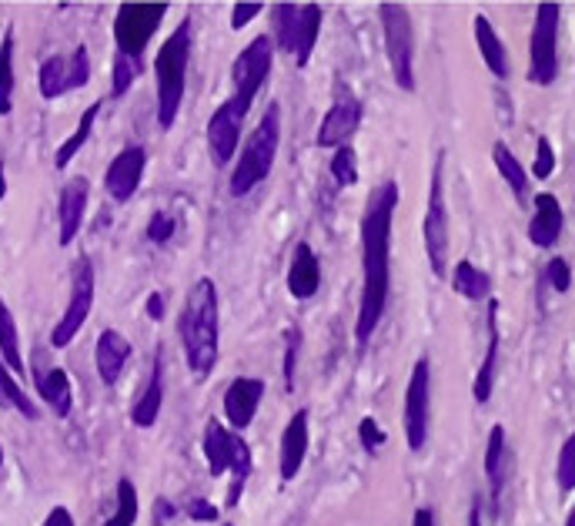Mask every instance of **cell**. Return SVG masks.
<instances>
[{
  "label": "cell",
  "mask_w": 575,
  "mask_h": 526,
  "mask_svg": "<svg viewBox=\"0 0 575 526\" xmlns=\"http://www.w3.org/2000/svg\"><path fill=\"white\" fill-rule=\"evenodd\" d=\"M398 181H385L372 191L361 215V299L355 318L358 352L368 349L375 329L382 326L392 296V222L398 209Z\"/></svg>",
  "instance_id": "1"
},
{
  "label": "cell",
  "mask_w": 575,
  "mask_h": 526,
  "mask_svg": "<svg viewBox=\"0 0 575 526\" xmlns=\"http://www.w3.org/2000/svg\"><path fill=\"white\" fill-rule=\"evenodd\" d=\"M178 336L184 346V359L197 379L212 376V370L218 366V342H221V318H218V286L215 278H197L181 318H178Z\"/></svg>",
  "instance_id": "2"
},
{
  "label": "cell",
  "mask_w": 575,
  "mask_h": 526,
  "mask_svg": "<svg viewBox=\"0 0 575 526\" xmlns=\"http://www.w3.org/2000/svg\"><path fill=\"white\" fill-rule=\"evenodd\" d=\"M188 61H191V17H184L171 37L157 48L154 58V80H157V121L164 132L175 128L178 111L184 104L188 85Z\"/></svg>",
  "instance_id": "3"
},
{
  "label": "cell",
  "mask_w": 575,
  "mask_h": 526,
  "mask_svg": "<svg viewBox=\"0 0 575 526\" xmlns=\"http://www.w3.org/2000/svg\"><path fill=\"white\" fill-rule=\"evenodd\" d=\"M278 148H281V108L278 104H268L265 117L258 121V128L248 135L244 141L241 154H238V165L231 172V181H228V191L234 198H244L252 195L274 168V158H278Z\"/></svg>",
  "instance_id": "4"
},
{
  "label": "cell",
  "mask_w": 575,
  "mask_h": 526,
  "mask_svg": "<svg viewBox=\"0 0 575 526\" xmlns=\"http://www.w3.org/2000/svg\"><path fill=\"white\" fill-rule=\"evenodd\" d=\"M324 11L318 4H274L271 8V40L288 58H295L298 67H308L318 34H321Z\"/></svg>",
  "instance_id": "5"
},
{
  "label": "cell",
  "mask_w": 575,
  "mask_h": 526,
  "mask_svg": "<svg viewBox=\"0 0 575 526\" xmlns=\"http://www.w3.org/2000/svg\"><path fill=\"white\" fill-rule=\"evenodd\" d=\"M201 450H204V460H208L212 476L234 473L231 493H228V506H238L241 490H244V479L252 476V450H248V442L241 439V433L228 429L221 419H208V423H204Z\"/></svg>",
  "instance_id": "6"
},
{
  "label": "cell",
  "mask_w": 575,
  "mask_h": 526,
  "mask_svg": "<svg viewBox=\"0 0 575 526\" xmlns=\"http://www.w3.org/2000/svg\"><path fill=\"white\" fill-rule=\"evenodd\" d=\"M559 21L562 8L546 0L536 8V21H532V37H528V80L539 88L555 85L559 77Z\"/></svg>",
  "instance_id": "7"
},
{
  "label": "cell",
  "mask_w": 575,
  "mask_h": 526,
  "mask_svg": "<svg viewBox=\"0 0 575 526\" xmlns=\"http://www.w3.org/2000/svg\"><path fill=\"white\" fill-rule=\"evenodd\" d=\"M382 34H385V54L392 64V77L401 91H416V30L408 8L382 4Z\"/></svg>",
  "instance_id": "8"
},
{
  "label": "cell",
  "mask_w": 575,
  "mask_h": 526,
  "mask_svg": "<svg viewBox=\"0 0 575 526\" xmlns=\"http://www.w3.org/2000/svg\"><path fill=\"white\" fill-rule=\"evenodd\" d=\"M422 238L425 255L435 272V278L448 275V209H445V151L435 154L432 185H429V205L422 218Z\"/></svg>",
  "instance_id": "9"
},
{
  "label": "cell",
  "mask_w": 575,
  "mask_h": 526,
  "mask_svg": "<svg viewBox=\"0 0 575 526\" xmlns=\"http://www.w3.org/2000/svg\"><path fill=\"white\" fill-rule=\"evenodd\" d=\"M94 289H98V275H94V265L88 255H80L77 265H74V275H71V299H67V309L61 315V322L51 329V346L54 349H67L77 333L85 329V322L94 309Z\"/></svg>",
  "instance_id": "10"
},
{
  "label": "cell",
  "mask_w": 575,
  "mask_h": 526,
  "mask_svg": "<svg viewBox=\"0 0 575 526\" xmlns=\"http://www.w3.org/2000/svg\"><path fill=\"white\" fill-rule=\"evenodd\" d=\"M429 419H432V362L429 355H419L405 389V439L412 453L425 450Z\"/></svg>",
  "instance_id": "11"
},
{
  "label": "cell",
  "mask_w": 575,
  "mask_h": 526,
  "mask_svg": "<svg viewBox=\"0 0 575 526\" xmlns=\"http://www.w3.org/2000/svg\"><path fill=\"white\" fill-rule=\"evenodd\" d=\"M168 4H120L114 17V45L117 54H128L135 61L144 58L151 37L157 34Z\"/></svg>",
  "instance_id": "12"
},
{
  "label": "cell",
  "mask_w": 575,
  "mask_h": 526,
  "mask_svg": "<svg viewBox=\"0 0 575 526\" xmlns=\"http://www.w3.org/2000/svg\"><path fill=\"white\" fill-rule=\"evenodd\" d=\"M271 58H274V40H271V34H258L252 45L234 58V64H231L234 95H231V98H238L244 108L255 104L261 85L268 80V74H271Z\"/></svg>",
  "instance_id": "13"
},
{
  "label": "cell",
  "mask_w": 575,
  "mask_h": 526,
  "mask_svg": "<svg viewBox=\"0 0 575 526\" xmlns=\"http://www.w3.org/2000/svg\"><path fill=\"white\" fill-rule=\"evenodd\" d=\"M88 80H91V54L85 45L74 48L71 54L48 58L37 71V88H40V98L44 101H58L67 91L85 88Z\"/></svg>",
  "instance_id": "14"
},
{
  "label": "cell",
  "mask_w": 575,
  "mask_h": 526,
  "mask_svg": "<svg viewBox=\"0 0 575 526\" xmlns=\"http://www.w3.org/2000/svg\"><path fill=\"white\" fill-rule=\"evenodd\" d=\"M252 108H244L238 98H228L215 108L212 121H208V154L218 168H228L234 154H238V141H241V128H244V117H248Z\"/></svg>",
  "instance_id": "15"
},
{
  "label": "cell",
  "mask_w": 575,
  "mask_h": 526,
  "mask_svg": "<svg viewBox=\"0 0 575 526\" xmlns=\"http://www.w3.org/2000/svg\"><path fill=\"white\" fill-rule=\"evenodd\" d=\"M144 168H148V151L141 145H128L114 154V161L104 172V188L114 201H131L141 188V178H144Z\"/></svg>",
  "instance_id": "16"
},
{
  "label": "cell",
  "mask_w": 575,
  "mask_h": 526,
  "mask_svg": "<svg viewBox=\"0 0 575 526\" xmlns=\"http://www.w3.org/2000/svg\"><path fill=\"white\" fill-rule=\"evenodd\" d=\"M361 125V101L345 88L338 91L335 104L324 111L321 128H318V148H345L352 141V135Z\"/></svg>",
  "instance_id": "17"
},
{
  "label": "cell",
  "mask_w": 575,
  "mask_h": 526,
  "mask_svg": "<svg viewBox=\"0 0 575 526\" xmlns=\"http://www.w3.org/2000/svg\"><path fill=\"white\" fill-rule=\"evenodd\" d=\"M261 399H265V383L252 379V376H238L225 389V419L231 423L234 433H244L255 423Z\"/></svg>",
  "instance_id": "18"
},
{
  "label": "cell",
  "mask_w": 575,
  "mask_h": 526,
  "mask_svg": "<svg viewBox=\"0 0 575 526\" xmlns=\"http://www.w3.org/2000/svg\"><path fill=\"white\" fill-rule=\"evenodd\" d=\"M308 442H311V413L298 410L292 419H288L284 433H281V450H278V469L281 479H295L305 466L308 456Z\"/></svg>",
  "instance_id": "19"
},
{
  "label": "cell",
  "mask_w": 575,
  "mask_h": 526,
  "mask_svg": "<svg viewBox=\"0 0 575 526\" xmlns=\"http://www.w3.org/2000/svg\"><path fill=\"white\" fill-rule=\"evenodd\" d=\"M88 201H91V185L88 178H71L61 188V201H58V225H61V249H67L71 241L80 235V225H85V212H88Z\"/></svg>",
  "instance_id": "20"
},
{
  "label": "cell",
  "mask_w": 575,
  "mask_h": 526,
  "mask_svg": "<svg viewBox=\"0 0 575 526\" xmlns=\"http://www.w3.org/2000/svg\"><path fill=\"white\" fill-rule=\"evenodd\" d=\"M532 201H536V212H532L528 222V241L536 249H555L565 228V212L559 205V198L552 191H539Z\"/></svg>",
  "instance_id": "21"
},
{
  "label": "cell",
  "mask_w": 575,
  "mask_h": 526,
  "mask_svg": "<svg viewBox=\"0 0 575 526\" xmlns=\"http://www.w3.org/2000/svg\"><path fill=\"white\" fill-rule=\"evenodd\" d=\"M131 342L120 336L117 329H104L98 336V346H94V366H98V376L104 386H117V379L125 376L128 362H131Z\"/></svg>",
  "instance_id": "22"
},
{
  "label": "cell",
  "mask_w": 575,
  "mask_h": 526,
  "mask_svg": "<svg viewBox=\"0 0 575 526\" xmlns=\"http://www.w3.org/2000/svg\"><path fill=\"white\" fill-rule=\"evenodd\" d=\"M34 383H37V396L44 399V406L58 416L67 419L74 410V386L71 376L61 366H34Z\"/></svg>",
  "instance_id": "23"
},
{
  "label": "cell",
  "mask_w": 575,
  "mask_h": 526,
  "mask_svg": "<svg viewBox=\"0 0 575 526\" xmlns=\"http://www.w3.org/2000/svg\"><path fill=\"white\" fill-rule=\"evenodd\" d=\"M318 289H321V262L308 241H298L292 265H288V292L298 302H308L318 296Z\"/></svg>",
  "instance_id": "24"
},
{
  "label": "cell",
  "mask_w": 575,
  "mask_h": 526,
  "mask_svg": "<svg viewBox=\"0 0 575 526\" xmlns=\"http://www.w3.org/2000/svg\"><path fill=\"white\" fill-rule=\"evenodd\" d=\"M499 346H502V336H499V302L491 299L488 302V349H485V359L475 373V383H472V396L478 406L491 399V386H496V370H499Z\"/></svg>",
  "instance_id": "25"
},
{
  "label": "cell",
  "mask_w": 575,
  "mask_h": 526,
  "mask_svg": "<svg viewBox=\"0 0 575 526\" xmlns=\"http://www.w3.org/2000/svg\"><path fill=\"white\" fill-rule=\"evenodd\" d=\"M161 402H164V362H161V349H157L154 362H151V376H148L138 402L131 406V423L138 429H151L161 416Z\"/></svg>",
  "instance_id": "26"
},
{
  "label": "cell",
  "mask_w": 575,
  "mask_h": 526,
  "mask_svg": "<svg viewBox=\"0 0 575 526\" xmlns=\"http://www.w3.org/2000/svg\"><path fill=\"white\" fill-rule=\"evenodd\" d=\"M472 30H475V45H478V54H482L485 67L499 80H506L512 74V64H509V51H506V40L499 37V30L491 27V21L485 14H475Z\"/></svg>",
  "instance_id": "27"
},
{
  "label": "cell",
  "mask_w": 575,
  "mask_h": 526,
  "mask_svg": "<svg viewBox=\"0 0 575 526\" xmlns=\"http://www.w3.org/2000/svg\"><path fill=\"white\" fill-rule=\"evenodd\" d=\"M506 463H509L506 426L496 423V426L488 429V447H485V479H488L491 503H499V497H502V487H506Z\"/></svg>",
  "instance_id": "28"
},
{
  "label": "cell",
  "mask_w": 575,
  "mask_h": 526,
  "mask_svg": "<svg viewBox=\"0 0 575 526\" xmlns=\"http://www.w3.org/2000/svg\"><path fill=\"white\" fill-rule=\"evenodd\" d=\"M451 289L469 302H485L491 296V275L482 272L475 262L462 259L456 268H451Z\"/></svg>",
  "instance_id": "29"
},
{
  "label": "cell",
  "mask_w": 575,
  "mask_h": 526,
  "mask_svg": "<svg viewBox=\"0 0 575 526\" xmlns=\"http://www.w3.org/2000/svg\"><path fill=\"white\" fill-rule=\"evenodd\" d=\"M0 406H11V410H17L24 419H30V423H37L40 419V410H37V402L21 389V383L14 379V373H11V366L4 362V355H0Z\"/></svg>",
  "instance_id": "30"
},
{
  "label": "cell",
  "mask_w": 575,
  "mask_h": 526,
  "mask_svg": "<svg viewBox=\"0 0 575 526\" xmlns=\"http://www.w3.org/2000/svg\"><path fill=\"white\" fill-rule=\"evenodd\" d=\"M491 161H496V168H499V175L506 178V185L512 188V195H515L519 201H525V198H528V178H532V175L522 168V161L509 151L506 141L491 145Z\"/></svg>",
  "instance_id": "31"
},
{
  "label": "cell",
  "mask_w": 575,
  "mask_h": 526,
  "mask_svg": "<svg viewBox=\"0 0 575 526\" xmlns=\"http://www.w3.org/2000/svg\"><path fill=\"white\" fill-rule=\"evenodd\" d=\"M0 355L11 366L14 376L24 373V355H21V336H17V322H14V312L8 309L4 296H0Z\"/></svg>",
  "instance_id": "32"
},
{
  "label": "cell",
  "mask_w": 575,
  "mask_h": 526,
  "mask_svg": "<svg viewBox=\"0 0 575 526\" xmlns=\"http://www.w3.org/2000/svg\"><path fill=\"white\" fill-rule=\"evenodd\" d=\"M98 114H101V101H94L85 114H80V121H77V128H74V135L58 148V154H54V165L64 172L71 161L77 158V151L88 145V138H91V132H94V121H98Z\"/></svg>",
  "instance_id": "33"
},
{
  "label": "cell",
  "mask_w": 575,
  "mask_h": 526,
  "mask_svg": "<svg viewBox=\"0 0 575 526\" xmlns=\"http://www.w3.org/2000/svg\"><path fill=\"white\" fill-rule=\"evenodd\" d=\"M14 88H17V77H14V27L4 30V40H0V114H11L14 111Z\"/></svg>",
  "instance_id": "34"
},
{
  "label": "cell",
  "mask_w": 575,
  "mask_h": 526,
  "mask_svg": "<svg viewBox=\"0 0 575 526\" xmlns=\"http://www.w3.org/2000/svg\"><path fill=\"white\" fill-rule=\"evenodd\" d=\"M138 490H135V483L125 476V479H117V506L114 513L107 516L104 526H135L138 523Z\"/></svg>",
  "instance_id": "35"
},
{
  "label": "cell",
  "mask_w": 575,
  "mask_h": 526,
  "mask_svg": "<svg viewBox=\"0 0 575 526\" xmlns=\"http://www.w3.org/2000/svg\"><path fill=\"white\" fill-rule=\"evenodd\" d=\"M141 74V61L128 58V54H114V67H111V98H125L131 91V85Z\"/></svg>",
  "instance_id": "36"
},
{
  "label": "cell",
  "mask_w": 575,
  "mask_h": 526,
  "mask_svg": "<svg viewBox=\"0 0 575 526\" xmlns=\"http://www.w3.org/2000/svg\"><path fill=\"white\" fill-rule=\"evenodd\" d=\"M328 172H332L338 188H352L358 181V154H355V148H348V145L338 148L332 154V161H328Z\"/></svg>",
  "instance_id": "37"
},
{
  "label": "cell",
  "mask_w": 575,
  "mask_h": 526,
  "mask_svg": "<svg viewBox=\"0 0 575 526\" xmlns=\"http://www.w3.org/2000/svg\"><path fill=\"white\" fill-rule=\"evenodd\" d=\"M555 483H559L562 493H572V490H575V433L562 442V450H559Z\"/></svg>",
  "instance_id": "38"
},
{
  "label": "cell",
  "mask_w": 575,
  "mask_h": 526,
  "mask_svg": "<svg viewBox=\"0 0 575 526\" xmlns=\"http://www.w3.org/2000/svg\"><path fill=\"white\" fill-rule=\"evenodd\" d=\"M542 281L552 289V292H559V296H565L568 289H572V265L565 262V259H549L546 262V268H542Z\"/></svg>",
  "instance_id": "39"
},
{
  "label": "cell",
  "mask_w": 575,
  "mask_h": 526,
  "mask_svg": "<svg viewBox=\"0 0 575 526\" xmlns=\"http://www.w3.org/2000/svg\"><path fill=\"white\" fill-rule=\"evenodd\" d=\"M552 172H555V148H552V141L542 135V138L536 141V161H532V178L546 181V178H552Z\"/></svg>",
  "instance_id": "40"
},
{
  "label": "cell",
  "mask_w": 575,
  "mask_h": 526,
  "mask_svg": "<svg viewBox=\"0 0 575 526\" xmlns=\"http://www.w3.org/2000/svg\"><path fill=\"white\" fill-rule=\"evenodd\" d=\"M178 231V222L168 215V212H154L151 222H148V241H154V246H168V241L175 238Z\"/></svg>",
  "instance_id": "41"
},
{
  "label": "cell",
  "mask_w": 575,
  "mask_h": 526,
  "mask_svg": "<svg viewBox=\"0 0 575 526\" xmlns=\"http://www.w3.org/2000/svg\"><path fill=\"white\" fill-rule=\"evenodd\" d=\"M358 439H361V447H365L368 453H379L382 442H385V429L379 426V419L365 416V419L358 423Z\"/></svg>",
  "instance_id": "42"
},
{
  "label": "cell",
  "mask_w": 575,
  "mask_h": 526,
  "mask_svg": "<svg viewBox=\"0 0 575 526\" xmlns=\"http://www.w3.org/2000/svg\"><path fill=\"white\" fill-rule=\"evenodd\" d=\"M265 8L261 4H234L231 8V30H241V27H248Z\"/></svg>",
  "instance_id": "43"
},
{
  "label": "cell",
  "mask_w": 575,
  "mask_h": 526,
  "mask_svg": "<svg viewBox=\"0 0 575 526\" xmlns=\"http://www.w3.org/2000/svg\"><path fill=\"white\" fill-rule=\"evenodd\" d=\"M184 513H188L191 519H197V523H215V519H218V506L208 503V500H201V497H194Z\"/></svg>",
  "instance_id": "44"
},
{
  "label": "cell",
  "mask_w": 575,
  "mask_h": 526,
  "mask_svg": "<svg viewBox=\"0 0 575 526\" xmlns=\"http://www.w3.org/2000/svg\"><path fill=\"white\" fill-rule=\"evenodd\" d=\"M295 352H298V333H288V352H284V386L295 389Z\"/></svg>",
  "instance_id": "45"
},
{
  "label": "cell",
  "mask_w": 575,
  "mask_h": 526,
  "mask_svg": "<svg viewBox=\"0 0 575 526\" xmlns=\"http://www.w3.org/2000/svg\"><path fill=\"white\" fill-rule=\"evenodd\" d=\"M178 516V506L168 497H157L154 500V526H168Z\"/></svg>",
  "instance_id": "46"
},
{
  "label": "cell",
  "mask_w": 575,
  "mask_h": 526,
  "mask_svg": "<svg viewBox=\"0 0 575 526\" xmlns=\"http://www.w3.org/2000/svg\"><path fill=\"white\" fill-rule=\"evenodd\" d=\"M40 526H74V516H71L67 506H54V510L48 513V519L40 523Z\"/></svg>",
  "instance_id": "47"
},
{
  "label": "cell",
  "mask_w": 575,
  "mask_h": 526,
  "mask_svg": "<svg viewBox=\"0 0 575 526\" xmlns=\"http://www.w3.org/2000/svg\"><path fill=\"white\" fill-rule=\"evenodd\" d=\"M148 315L157 322V318H164V296L161 292H151L148 296Z\"/></svg>",
  "instance_id": "48"
},
{
  "label": "cell",
  "mask_w": 575,
  "mask_h": 526,
  "mask_svg": "<svg viewBox=\"0 0 575 526\" xmlns=\"http://www.w3.org/2000/svg\"><path fill=\"white\" fill-rule=\"evenodd\" d=\"M412 526H435V513H432L429 506L416 510V523H412Z\"/></svg>",
  "instance_id": "49"
},
{
  "label": "cell",
  "mask_w": 575,
  "mask_h": 526,
  "mask_svg": "<svg viewBox=\"0 0 575 526\" xmlns=\"http://www.w3.org/2000/svg\"><path fill=\"white\" fill-rule=\"evenodd\" d=\"M469 526H482V513H478V503L472 506V516H469Z\"/></svg>",
  "instance_id": "50"
},
{
  "label": "cell",
  "mask_w": 575,
  "mask_h": 526,
  "mask_svg": "<svg viewBox=\"0 0 575 526\" xmlns=\"http://www.w3.org/2000/svg\"><path fill=\"white\" fill-rule=\"evenodd\" d=\"M8 195V181H4V165H0V198Z\"/></svg>",
  "instance_id": "51"
},
{
  "label": "cell",
  "mask_w": 575,
  "mask_h": 526,
  "mask_svg": "<svg viewBox=\"0 0 575 526\" xmlns=\"http://www.w3.org/2000/svg\"><path fill=\"white\" fill-rule=\"evenodd\" d=\"M565 526H575V506L568 510V516H565Z\"/></svg>",
  "instance_id": "52"
},
{
  "label": "cell",
  "mask_w": 575,
  "mask_h": 526,
  "mask_svg": "<svg viewBox=\"0 0 575 526\" xmlns=\"http://www.w3.org/2000/svg\"><path fill=\"white\" fill-rule=\"evenodd\" d=\"M225 526H231V523H225Z\"/></svg>",
  "instance_id": "53"
}]
</instances>
